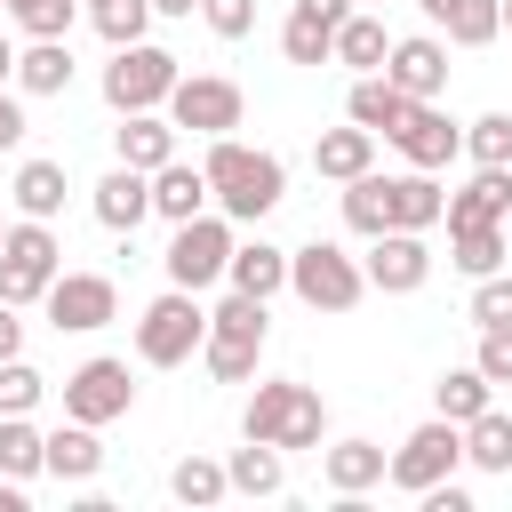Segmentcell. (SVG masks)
Returning a JSON list of instances; mask_svg holds the SVG:
<instances>
[{
  "mask_svg": "<svg viewBox=\"0 0 512 512\" xmlns=\"http://www.w3.org/2000/svg\"><path fill=\"white\" fill-rule=\"evenodd\" d=\"M64 192H72V184H64V160H24L8 200H16V216H40V224H56V216H64Z\"/></svg>",
  "mask_w": 512,
  "mask_h": 512,
  "instance_id": "cell-26",
  "label": "cell"
},
{
  "mask_svg": "<svg viewBox=\"0 0 512 512\" xmlns=\"http://www.w3.org/2000/svg\"><path fill=\"white\" fill-rule=\"evenodd\" d=\"M112 152H120V168H160V160H176V120L168 112H120V128H112Z\"/></svg>",
  "mask_w": 512,
  "mask_h": 512,
  "instance_id": "cell-17",
  "label": "cell"
},
{
  "mask_svg": "<svg viewBox=\"0 0 512 512\" xmlns=\"http://www.w3.org/2000/svg\"><path fill=\"white\" fill-rule=\"evenodd\" d=\"M40 304H48V320L72 328V336H96L104 320H120V288H112L104 272H56Z\"/></svg>",
  "mask_w": 512,
  "mask_h": 512,
  "instance_id": "cell-11",
  "label": "cell"
},
{
  "mask_svg": "<svg viewBox=\"0 0 512 512\" xmlns=\"http://www.w3.org/2000/svg\"><path fill=\"white\" fill-rule=\"evenodd\" d=\"M40 392H48V376L16 352V360H0V416H32L40 408Z\"/></svg>",
  "mask_w": 512,
  "mask_h": 512,
  "instance_id": "cell-39",
  "label": "cell"
},
{
  "mask_svg": "<svg viewBox=\"0 0 512 512\" xmlns=\"http://www.w3.org/2000/svg\"><path fill=\"white\" fill-rule=\"evenodd\" d=\"M464 152H472L480 168H512V112H480V120L464 128Z\"/></svg>",
  "mask_w": 512,
  "mask_h": 512,
  "instance_id": "cell-38",
  "label": "cell"
},
{
  "mask_svg": "<svg viewBox=\"0 0 512 512\" xmlns=\"http://www.w3.org/2000/svg\"><path fill=\"white\" fill-rule=\"evenodd\" d=\"M392 144H400V160H408V168H448V160L464 152V128L440 112V96H424V104H408V112H400Z\"/></svg>",
  "mask_w": 512,
  "mask_h": 512,
  "instance_id": "cell-13",
  "label": "cell"
},
{
  "mask_svg": "<svg viewBox=\"0 0 512 512\" xmlns=\"http://www.w3.org/2000/svg\"><path fill=\"white\" fill-rule=\"evenodd\" d=\"M160 264H168V288H192V296H200L208 280H224V264H232V216H224V208H216V216H208V208L184 216Z\"/></svg>",
  "mask_w": 512,
  "mask_h": 512,
  "instance_id": "cell-8",
  "label": "cell"
},
{
  "mask_svg": "<svg viewBox=\"0 0 512 512\" xmlns=\"http://www.w3.org/2000/svg\"><path fill=\"white\" fill-rule=\"evenodd\" d=\"M360 272H368V288H384V296H416V288L432 280V248H424V232H376Z\"/></svg>",
  "mask_w": 512,
  "mask_h": 512,
  "instance_id": "cell-14",
  "label": "cell"
},
{
  "mask_svg": "<svg viewBox=\"0 0 512 512\" xmlns=\"http://www.w3.org/2000/svg\"><path fill=\"white\" fill-rule=\"evenodd\" d=\"M64 272V248H56V232L40 224V216H16L8 224V240H0V304H40L48 296V280Z\"/></svg>",
  "mask_w": 512,
  "mask_h": 512,
  "instance_id": "cell-5",
  "label": "cell"
},
{
  "mask_svg": "<svg viewBox=\"0 0 512 512\" xmlns=\"http://www.w3.org/2000/svg\"><path fill=\"white\" fill-rule=\"evenodd\" d=\"M264 296H224L216 312H208V336H200V360H208V376L216 384H248L256 376V352H264Z\"/></svg>",
  "mask_w": 512,
  "mask_h": 512,
  "instance_id": "cell-3",
  "label": "cell"
},
{
  "mask_svg": "<svg viewBox=\"0 0 512 512\" xmlns=\"http://www.w3.org/2000/svg\"><path fill=\"white\" fill-rule=\"evenodd\" d=\"M336 64H352V72H384V56H392V40H384V16H344L336 24V48H328Z\"/></svg>",
  "mask_w": 512,
  "mask_h": 512,
  "instance_id": "cell-29",
  "label": "cell"
},
{
  "mask_svg": "<svg viewBox=\"0 0 512 512\" xmlns=\"http://www.w3.org/2000/svg\"><path fill=\"white\" fill-rule=\"evenodd\" d=\"M0 8H8L32 40H64V32H72V0H0Z\"/></svg>",
  "mask_w": 512,
  "mask_h": 512,
  "instance_id": "cell-41",
  "label": "cell"
},
{
  "mask_svg": "<svg viewBox=\"0 0 512 512\" xmlns=\"http://www.w3.org/2000/svg\"><path fill=\"white\" fill-rule=\"evenodd\" d=\"M88 8H104V0H88Z\"/></svg>",
  "mask_w": 512,
  "mask_h": 512,
  "instance_id": "cell-51",
  "label": "cell"
},
{
  "mask_svg": "<svg viewBox=\"0 0 512 512\" xmlns=\"http://www.w3.org/2000/svg\"><path fill=\"white\" fill-rule=\"evenodd\" d=\"M440 216H448V192L432 184V168L392 176V232H432Z\"/></svg>",
  "mask_w": 512,
  "mask_h": 512,
  "instance_id": "cell-24",
  "label": "cell"
},
{
  "mask_svg": "<svg viewBox=\"0 0 512 512\" xmlns=\"http://www.w3.org/2000/svg\"><path fill=\"white\" fill-rule=\"evenodd\" d=\"M16 144H24V104L0 88V152H16Z\"/></svg>",
  "mask_w": 512,
  "mask_h": 512,
  "instance_id": "cell-45",
  "label": "cell"
},
{
  "mask_svg": "<svg viewBox=\"0 0 512 512\" xmlns=\"http://www.w3.org/2000/svg\"><path fill=\"white\" fill-rule=\"evenodd\" d=\"M224 280L240 288V296H280L288 288V248H272V240H232V264H224Z\"/></svg>",
  "mask_w": 512,
  "mask_h": 512,
  "instance_id": "cell-19",
  "label": "cell"
},
{
  "mask_svg": "<svg viewBox=\"0 0 512 512\" xmlns=\"http://www.w3.org/2000/svg\"><path fill=\"white\" fill-rule=\"evenodd\" d=\"M168 88H176V56L168 48H152V40L112 48V64H104V104L112 112H160Z\"/></svg>",
  "mask_w": 512,
  "mask_h": 512,
  "instance_id": "cell-7",
  "label": "cell"
},
{
  "mask_svg": "<svg viewBox=\"0 0 512 512\" xmlns=\"http://www.w3.org/2000/svg\"><path fill=\"white\" fill-rule=\"evenodd\" d=\"M40 448H48V432H32V416H0V472L8 480H32Z\"/></svg>",
  "mask_w": 512,
  "mask_h": 512,
  "instance_id": "cell-36",
  "label": "cell"
},
{
  "mask_svg": "<svg viewBox=\"0 0 512 512\" xmlns=\"http://www.w3.org/2000/svg\"><path fill=\"white\" fill-rule=\"evenodd\" d=\"M344 224H352L360 240H376V232H392V176H376V168H360V176L344 184Z\"/></svg>",
  "mask_w": 512,
  "mask_h": 512,
  "instance_id": "cell-28",
  "label": "cell"
},
{
  "mask_svg": "<svg viewBox=\"0 0 512 512\" xmlns=\"http://www.w3.org/2000/svg\"><path fill=\"white\" fill-rule=\"evenodd\" d=\"M24 352V320H16V304H0V360H16Z\"/></svg>",
  "mask_w": 512,
  "mask_h": 512,
  "instance_id": "cell-46",
  "label": "cell"
},
{
  "mask_svg": "<svg viewBox=\"0 0 512 512\" xmlns=\"http://www.w3.org/2000/svg\"><path fill=\"white\" fill-rule=\"evenodd\" d=\"M200 336H208L200 296H192V288H168V296H152L144 320H136V360H144V368H184V360L200 352Z\"/></svg>",
  "mask_w": 512,
  "mask_h": 512,
  "instance_id": "cell-4",
  "label": "cell"
},
{
  "mask_svg": "<svg viewBox=\"0 0 512 512\" xmlns=\"http://www.w3.org/2000/svg\"><path fill=\"white\" fill-rule=\"evenodd\" d=\"M432 24L456 40V48H488L496 32H504V16H496V0H440L432 8Z\"/></svg>",
  "mask_w": 512,
  "mask_h": 512,
  "instance_id": "cell-33",
  "label": "cell"
},
{
  "mask_svg": "<svg viewBox=\"0 0 512 512\" xmlns=\"http://www.w3.org/2000/svg\"><path fill=\"white\" fill-rule=\"evenodd\" d=\"M488 384H512V328H480V360H472Z\"/></svg>",
  "mask_w": 512,
  "mask_h": 512,
  "instance_id": "cell-44",
  "label": "cell"
},
{
  "mask_svg": "<svg viewBox=\"0 0 512 512\" xmlns=\"http://www.w3.org/2000/svg\"><path fill=\"white\" fill-rule=\"evenodd\" d=\"M504 240H512V216H504Z\"/></svg>",
  "mask_w": 512,
  "mask_h": 512,
  "instance_id": "cell-50",
  "label": "cell"
},
{
  "mask_svg": "<svg viewBox=\"0 0 512 512\" xmlns=\"http://www.w3.org/2000/svg\"><path fill=\"white\" fill-rule=\"evenodd\" d=\"M352 16V0H296L288 8V24H280V48H288V64H328V48H336V24Z\"/></svg>",
  "mask_w": 512,
  "mask_h": 512,
  "instance_id": "cell-16",
  "label": "cell"
},
{
  "mask_svg": "<svg viewBox=\"0 0 512 512\" xmlns=\"http://www.w3.org/2000/svg\"><path fill=\"white\" fill-rule=\"evenodd\" d=\"M464 464V424H448V416H432V424H416L392 456H384V480L392 488H408V496H424L432 480H448Z\"/></svg>",
  "mask_w": 512,
  "mask_h": 512,
  "instance_id": "cell-9",
  "label": "cell"
},
{
  "mask_svg": "<svg viewBox=\"0 0 512 512\" xmlns=\"http://www.w3.org/2000/svg\"><path fill=\"white\" fill-rule=\"evenodd\" d=\"M384 80L400 88V96H440L448 88V48L432 40V32H408V40H392V56H384Z\"/></svg>",
  "mask_w": 512,
  "mask_h": 512,
  "instance_id": "cell-15",
  "label": "cell"
},
{
  "mask_svg": "<svg viewBox=\"0 0 512 512\" xmlns=\"http://www.w3.org/2000/svg\"><path fill=\"white\" fill-rule=\"evenodd\" d=\"M464 464H480V472H512V416L480 408V416L464 424Z\"/></svg>",
  "mask_w": 512,
  "mask_h": 512,
  "instance_id": "cell-34",
  "label": "cell"
},
{
  "mask_svg": "<svg viewBox=\"0 0 512 512\" xmlns=\"http://www.w3.org/2000/svg\"><path fill=\"white\" fill-rule=\"evenodd\" d=\"M200 208H208V176H200L192 160H160V168H152V216L184 224V216H200Z\"/></svg>",
  "mask_w": 512,
  "mask_h": 512,
  "instance_id": "cell-23",
  "label": "cell"
},
{
  "mask_svg": "<svg viewBox=\"0 0 512 512\" xmlns=\"http://www.w3.org/2000/svg\"><path fill=\"white\" fill-rule=\"evenodd\" d=\"M128 408H136L128 360H80V368L64 376V416H80V424H112V416H128Z\"/></svg>",
  "mask_w": 512,
  "mask_h": 512,
  "instance_id": "cell-12",
  "label": "cell"
},
{
  "mask_svg": "<svg viewBox=\"0 0 512 512\" xmlns=\"http://www.w3.org/2000/svg\"><path fill=\"white\" fill-rule=\"evenodd\" d=\"M472 328H512V280L504 272H480L472 280Z\"/></svg>",
  "mask_w": 512,
  "mask_h": 512,
  "instance_id": "cell-42",
  "label": "cell"
},
{
  "mask_svg": "<svg viewBox=\"0 0 512 512\" xmlns=\"http://www.w3.org/2000/svg\"><path fill=\"white\" fill-rule=\"evenodd\" d=\"M288 288L312 304V312H352L368 296V272L336 248V240H312V248H288Z\"/></svg>",
  "mask_w": 512,
  "mask_h": 512,
  "instance_id": "cell-6",
  "label": "cell"
},
{
  "mask_svg": "<svg viewBox=\"0 0 512 512\" xmlns=\"http://www.w3.org/2000/svg\"><path fill=\"white\" fill-rule=\"evenodd\" d=\"M312 168L328 176V184H352L360 168H376V136L352 120V128H320L312 136Z\"/></svg>",
  "mask_w": 512,
  "mask_h": 512,
  "instance_id": "cell-21",
  "label": "cell"
},
{
  "mask_svg": "<svg viewBox=\"0 0 512 512\" xmlns=\"http://www.w3.org/2000/svg\"><path fill=\"white\" fill-rule=\"evenodd\" d=\"M96 16V32L112 40V48H128V40H144V24H152V0H104V8H88Z\"/></svg>",
  "mask_w": 512,
  "mask_h": 512,
  "instance_id": "cell-40",
  "label": "cell"
},
{
  "mask_svg": "<svg viewBox=\"0 0 512 512\" xmlns=\"http://www.w3.org/2000/svg\"><path fill=\"white\" fill-rule=\"evenodd\" d=\"M200 176H208V200H216L232 224H264V216L280 208V192H288V168H280V152H248L240 136H208V160H200Z\"/></svg>",
  "mask_w": 512,
  "mask_h": 512,
  "instance_id": "cell-1",
  "label": "cell"
},
{
  "mask_svg": "<svg viewBox=\"0 0 512 512\" xmlns=\"http://www.w3.org/2000/svg\"><path fill=\"white\" fill-rule=\"evenodd\" d=\"M368 8H384V0H368Z\"/></svg>",
  "mask_w": 512,
  "mask_h": 512,
  "instance_id": "cell-53",
  "label": "cell"
},
{
  "mask_svg": "<svg viewBox=\"0 0 512 512\" xmlns=\"http://www.w3.org/2000/svg\"><path fill=\"white\" fill-rule=\"evenodd\" d=\"M224 480H232L240 496H280L288 464H280V448H272V440H248V448H232V456H224Z\"/></svg>",
  "mask_w": 512,
  "mask_h": 512,
  "instance_id": "cell-31",
  "label": "cell"
},
{
  "mask_svg": "<svg viewBox=\"0 0 512 512\" xmlns=\"http://www.w3.org/2000/svg\"><path fill=\"white\" fill-rule=\"evenodd\" d=\"M168 496H176V504H216V496H232V480H224V464L184 456V464L168 472Z\"/></svg>",
  "mask_w": 512,
  "mask_h": 512,
  "instance_id": "cell-37",
  "label": "cell"
},
{
  "mask_svg": "<svg viewBox=\"0 0 512 512\" xmlns=\"http://www.w3.org/2000/svg\"><path fill=\"white\" fill-rule=\"evenodd\" d=\"M496 16H504V32H512V0H496Z\"/></svg>",
  "mask_w": 512,
  "mask_h": 512,
  "instance_id": "cell-49",
  "label": "cell"
},
{
  "mask_svg": "<svg viewBox=\"0 0 512 512\" xmlns=\"http://www.w3.org/2000/svg\"><path fill=\"white\" fill-rule=\"evenodd\" d=\"M320 480L336 496H368L384 480V448L376 440H336V448H320Z\"/></svg>",
  "mask_w": 512,
  "mask_h": 512,
  "instance_id": "cell-22",
  "label": "cell"
},
{
  "mask_svg": "<svg viewBox=\"0 0 512 512\" xmlns=\"http://www.w3.org/2000/svg\"><path fill=\"white\" fill-rule=\"evenodd\" d=\"M88 208H96V224H104V232H136V224L152 216V176H144V168H112V176L96 184V200H88Z\"/></svg>",
  "mask_w": 512,
  "mask_h": 512,
  "instance_id": "cell-18",
  "label": "cell"
},
{
  "mask_svg": "<svg viewBox=\"0 0 512 512\" xmlns=\"http://www.w3.org/2000/svg\"><path fill=\"white\" fill-rule=\"evenodd\" d=\"M448 248H456V272H504V256H512V240H504V224H448Z\"/></svg>",
  "mask_w": 512,
  "mask_h": 512,
  "instance_id": "cell-32",
  "label": "cell"
},
{
  "mask_svg": "<svg viewBox=\"0 0 512 512\" xmlns=\"http://www.w3.org/2000/svg\"><path fill=\"white\" fill-rule=\"evenodd\" d=\"M240 80H224V72H176V88H168V120L176 128H192V136H232L240 128Z\"/></svg>",
  "mask_w": 512,
  "mask_h": 512,
  "instance_id": "cell-10",
  "label": "cell"
},
{
  "mask_svg": "<svg viewBox=\"0 0 512 512\" xmlns=\"http://www.w3.org/2000/svg\"><path fill=\"white\" fill-rule=\"evenodd\" d=\"M488 392H496V384H488L480 368H448V376L432 384V400H440V416H448V424H472V416L488 408Z\"/></svg>",
  "mask_w": 512,
  "mask_h": 512,
  "instance_id": "cell-35",
  "label": "cell"
},
{
  "mask_svg": "<svg viewBox=\"0 0 512 512\" xmlns=\"http://www.w3.org/2000/svg\"><path fill=\"white\" fill-rule=\"evenodd\" d=\"M152 16H200V0H152Z\"/></svg>",
  "mask_w": 512,
  "mask_h": 512,
  "instance_id": "cell-47",
  "label": "cell"
},
{
  "mask_svg": "<svg viewBox=\"0 0 512 512\" xmlns=\"http://www.w3.org/2000/svg\"><path fill=\"white\" fill-rule=\"evenodd\" d=\"M504 216H512V168H480L448 200V224H504Z\"/></svg>",
  "mask_w": 512,
  "mask_h": 512,
  "instance_id": "cell-27",
  "label": "cell"
},
{
  "mask_svg": "<svg viewBox=\"0 0 512 512\" xmlns=\"http://www.w3.org/2000/svg\"><path fill=\"white\" fill-rule=\"evenodd\" d=\"M40 472H56V480H96V472H104V448H96V424H80V416H64V424L48 432V448H40Z\"/></svg>",
  "mask_w": 512,
  "mask_h": 512,
  "instance_id": "cell-20",
  "label": "cell"
},
{
  "mask_svg": "<svg viewBox=\"0 0 512 512\" xmlns=\"http://www.w3.org/2000/svg\"><path fill=\"white\" fill-rule=\"evenodd\" d=\"M240 432H248V440H272L280 456H288V448H320V432H328V408H320V392H312V384H296V376H272V384H256V400H248Z\"/></svg>",
  "mask_w": 512,
  "mask_h": 512,
  "instance_id": "cell-2",
  "label": "cell"
},
{
  "mask_svg": "<svg viewBox=\"0 0 512 512\" xmlns=\"http://www.w3.org/2000/svg\"><path fill=\"white\" fill-rule=\"evenodd\" d=\"M16 88H24V96H64V88H72V48H64V40H32V48L16 56Z\"/></svg>",
  "mask_w": 512,
  "mask_h": 512,
  "instance_id": "cell-30",
  "label": "cell"
},
{
  "mask_svg": "<svg viewBox=\"0 0 512 512\" xmlns=\"http://www.w3.org/2000/svg\"><path fill=\"white\" fill-rule=\"evenodd\" d=\"M408 104H416V96H400V88H392L384 72H360V80H352V96H344V112H352V120H360L368 136H392Z\"/></svg>",
  "mask_w": 512,
  "mask_h": 512,
  "instance_id": "cell-25",
  "label": "cell"
},
{
  "mask_svg": "<svg viewBox=\"0 0 512 512\" xmlns=\"http://www.w3.org/2000/svg\"><path fill=\"white\" fill-rule=\"evenodd\" d=\"M200 16H208L216 40H248L256 32V0H200Z\"/></svg>",
  "mask_w": 512,
  "mask_h": 512,
  "instance_id": "cell-43",
  "label": "cell"
},
{
  "mask_svg": "<svg viewBox=\"0 0 512 512\" xmlns=\"http://www.w3.org/2000/svg\"><path fill=\"white\" fill-rule=\"evenodd\" d=\"M0 240H8V224H0Z\"/></svg>",
  "mask_w": 512,
  "mask_h": 512,
  "instance_id": "cell-52",
  "label": "cell"
},
{
  "mask_svg": "<svg viewBox=\"0 0 512 512\" xmlns=\"http://www.w3.org/2000/svg\"><path fill=\"white\" fill-rule=\"evenodd\" d=\"M16 80V48H8V32H0V88Z\"/></svg>",
  "mask_w": 512,
  "mask_h": 512,
  "instance_id": "cell-48",
  "label": "cell"
}]
</instances>
